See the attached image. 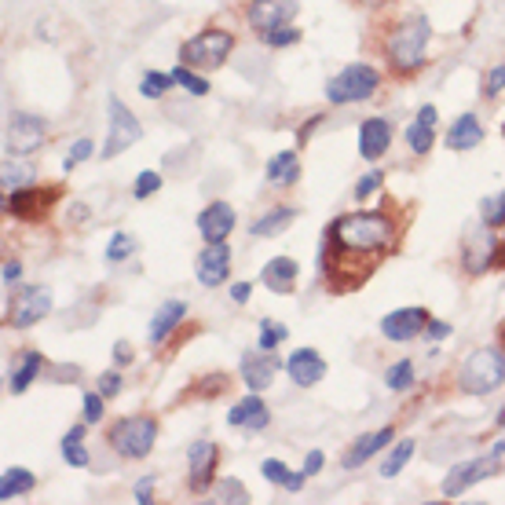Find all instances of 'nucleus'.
<instances>
[{
  "instance_id": "obj_60",
  "label": "nucleus",
  "mask_w": 505,
  "mask_h": 505,
  "mask_svg": "<svg viewBox=\"0 0 505 505\" xmlns=\"http://www.w3.org/2000/svg\"><path fill=\"white\" fill-rule=\"evenodd\" d=\"M498 425H505V407H501V414H498Z\"/></svg>"
},
{
  "instance_id": "obj_2",
  "label": "nucleus",
  "mask_w": 505,
  "mask_h": 505,
  "mask_svg": "<svg viewBox=\"0 0 505 505\" xmlns=\"http://www.w3.org/2000/svg\"><path fill=\"white\" fill-rule=\"evenodd\" d=\"M428 37H432V26H428L425 15H410V19H403V23L392 30L388 45H385V59L392 63V70H399V74H414V70L425 63Z\"/></svg>"
},
{
  "instance_id": "obj_49",
  "label": "nucleus",
  "mask_w": 505,
  "mask_h": 505,
  "mask_svg": "<svg viewBox=\"0 0 505 505\" xmlns=\"http://www.w3.org/2000/svg\"><path fill=\"white\" fill-rule=\"evenodd\" d=\"M136 501H139V505H150V501H154V476H143V479L136 483Z\"/></svg>"
},
{
  "instance_id": "obj_44",
  "label": "nucleus",
  "mask_w": 505,
  "mask_h": 505,
  "mask_svg": "<svg viewBox=\"0 0 505 505\" xmlns=\"http://www.w3.org/2000/svg\"><path fill=\"white\" fill-rule=\"evenodd\" d=\"M261 476L268 479V483H279V487H286L290 483V469H286V461H279V458H268L264 465H261Z\"/></svg>"
},
{
  "instance_id": "obj_16",
  "label": "nucleus",
  "mask_w": 505,
  "mask_h": 505,
  "mask_svg": "<svg viewBox=\"0 0 505 505\" xmlns=\"http://www.w3.org/2000/svg\"><path fill=\"white\" fill-rule=\"evenodd\" d=\"M227 425L245 428V432H264V428L272 425V410H268V403H264L257 392H252V396L238 399V403L227 410Z\"/></svg>"
},
{
  "instance_id": "obj_20",
  "label": "nucleus",
  "mask_w": 505,
  "mask_h": 505,
  "mask_svg": "<svg viewBox=\"0 0 505 505\" xmlns=\"http://www.w3.org/2000/svg\"><path fill=\"white\" fill-rule=\"evenodd\" d=\"M388 143H392V121H385V118H366V121L359 125V154H363L366 161L385 158Z\"/></svg>"
},
{
  "instance_id": "obj_5",
  "label": "nucleus",
  "mask_w": 505,
  "mask_h": 505,
  "mask_svg": "<svg viewBox=\"0 0 505 505\" xmlns=\"http://www.w3.org/2000/svg\"><path fill=\"white\" fill-rule=\"evenodd\" d=\"M231 48H234V37L227 30H201L180 45V63H187L194 70H216L227 63Z\"/></svg>"
},
{
  "instance_id": "obj_32",
  "label": "nucleus",
  "mask_w": 505,
  "mask_h": 505,
  "mask_svg": "<svg viewBox=\"0 0 505 505\" xmlns=\"http://www.w3.org/2000/svg\"><path fill=\"white\" fill-rule=\"evenodd\" d=\"M172 85H176V77H172V74L150 70V74H143V81H139V96H143V99H161Z\"/></svg>"
},
{
  "instance_id": "obj_42",
  "label": "nucleus",
  "mask_w": 505,
  "mask_h": 505,
  "mask_svg": "<svg viewBox=\"0 0 505 505\" xmlns=\"http://www.w3.org/2000/svg\"><path fill=\"white\" fill-rule=\"evenodd\" d=\"M261 37H264L268 48H290V45L301 41V30H297V26H279V30H268V34H261Z\"/></svg>"
},
{
  "instance_id": "obj_22",
  "label": "nucleus",
  "mask_w": 505,
  "mask_h": 505,
  "mask_svg": "<svg viewBox=\"0 0 505 505\" xmlns=\"http://www.w3.org/2000/svg\"><path fill=\"white\" fill-rule=\"evenodd\" d=\"M183 319H187V304H183V301H165V304L154 312V319H150V345H154V348L165 345L169 334H172Z\"/></svg>"
},
{
  "instance_id": "obj_35",
  "label": "nucleus",
  "mask_w": 505,
  "mask_h": 505,
  "mask_svg": "<svg viewBox=\"0 0 505 505\" xmlns=\"http://www.w3.org/2000/svg\"><path fill=\"white\" fill-rule=\"evenodd\" d=\"M385 385H388L392 392H407V388L414 385V363H410V359H399L396 366H388V370H385Z\"/></svg>"
},
{
  "instance_id": "obj_3",
  "label": "nucleus",
  "mask_w": 505,
  "mask_h": 505,
  "mask_svg": "<svg viewBox=\"0 0 505 505\" xmlns=\"http://www.w3.org/2000/svg\"><path fill=\"white\" fill-rule=\"evenodd\" d=\"M501 385H505V352L494 345L476 348L458 370V388L469 396H490Z\"/></svg>"
},
{
  "instance_id": "obj_11",
  "label": "nucleus",
  "mask_w": 505,
  "mask_h": 505,
  "mask_svg": "<svg viewBox=\"0 0 505 505\" xmlns=\"http://www.w3.org/2000/svg\"><path fill=\"white\" fill-rule=\"evenodd\" d=\"M301 5L297 0H249L245 8V19L257 34H268V30H279V26H290L297 19Z\"/></svg>"
},
{
  "instance_id": "obj_13",
  "label": "nucleus",
  "mask_w": 505,
  "mask_h": 505,
  "mask_svg": "<svg viewBox=\"0 0 505 505\" xmlns=\"http://www.w3.org/2000/svg\"><path fill=\"white\" fill-rule=\"evenodd\" d=\"M194 272H198L201 286H209V290L223 286L227 275H231V249H227V242H205L201 257L194 261Z\"/></svg>"
},
{
  "instance_id": "obj_15",
  "label": "nucleus",
  "mask_w": 505,
  "mask_h": 505,
  "mask_svg": "<svg viewBox=\"0 0 505 505\" xmlns=\"http://www.w3.org/2000/svg\"><path fill=\"white\" fill-rule=\"evenodd\" d=\"M275 374H279V356L275 352L257 348V352H245L242 356V381H245V388L264 392L275 381Z\"/></svg>"
},
{
  "instance_id": "obj_24",
  "label": "nucleus",
  "mask_w": 505,
  "mask_h": 505,
  "mask_svg": "<svg viewBox=\"0 0 505 505\" xmlns=\"http://www.w3.org/2000/svg\"><path fill=\"white\" fill-rule=\"evenodd\" d=\"M490 261H498V242H494L490 231H483V234L472 238L469 249H465V272H469V275H479V272L490 268Z\"/></svg>"
},
{
  "instance_id": "obj_43",
  "label": "nucleus",
  "mask_w": 505,
  "mask_h": 505,
  "mask_svg": "<svg viewBox=\"0 0 505 505\" xmlns=\"http://www.w3.org/2000/svg\"><path fill=\"white\" fill-rule=\"evenodd\" d=\"M92 154H96V143H92V139H77V143H74V150H70V154H67V161H63V172H74V169H77L81 161H88Z\"/></svg>"
},
{
  "instance_id": "obj_12",
  "label": "nucleus",
  "mask_w": 505,
  "mask_h": 505,
  "mask_svg": "<svg viewBox=\"0 0 505 505\" xmlns=\"http://www.w3.org/2000/svg\"><path fill=\"white\" fill-rule=\"evenodd\" d=\"M216 461H220V447H216L212 439H194V443L187 447V465H191L187 479H191V490H194V494H201V490L212 487V479H216Z\"/></svg>"
},
{
  "instance_id": "obj_7",
  "label": "nucleus",
  "mask_w": 505,
  "mask_h": 505,
  "mask_svg": "<svg viewBox=\"0 0 505 505\" xmlns=\"http://www.w3.org/2000/svg\"><path fill=\"white\" fill-rule=\"evenodd\" d=\"M139 139H143L139 118H136L118 96H110V132H107V143H103L99 158H118L121 150H129V147L139 143Z\"/></svg>"
},
{
  "instance_id": "obj_37",
  "label": "nucleus",
  "mask_w": 505,
  "mask_h": 505,
  "mask_svg": "<svg viewBox=\"0 0 505 505\" xmlns=\"http://www.w3.org/2000/svg\"><path fill=\"white\" fill-rule=\"evenodd\" d=\"M172 77H176V85H180V88H187L191 96H209V81H205V77H198L187 63H183V67H176V70H172Z\"/></svg>"
},
{
  "instance_id": "obj_21",
  "label": "nucleus",
  "mask_w": 505,
  "mask_h": 505,
  "mask_svg": "<svg viewBox=\"0 0 505 505\" xmlns=\"http://www.w3.org/2000/svg\"><path fill=\"white\" fill-rule=\"evenodd\" d=\"M479 143H483V125H479L476 114H461V118L450 121V129H447V147L450 150H472Z\"/></svg>"
},
{
  "instance_id": "obj_6",
  "label": "nucleus",
  "mask_w": 505,
  "mask_h": 505,
  "mask_svg": "<svg viewBox=\"0 0 505 505\" xmlns=\"http://www.w3.org/2000/svg\"><path fill=\"white\" fill-rule=\"evenodd\" d=\"M377 85H381V74H377L374 67L352 63V67H345L337 77H330L326 99L337 103V107H345V103H363V99H370V96L377 92Z\"/></svg>"
},
{
  "instance_id": "obj_23",
  "label": "nucleus",
  "mask_w": 505,
  "mask_h": 505,
  "mask_svg": "<svg viewBox=\"0 0 505 505\" xmlns=\"http://www.w3.org/2000/svg\"><path fill=\"white\" fill-rule=\"evenodd\" d=\"M297 275H301V268H297V261H294V257H275V261H268V264H264V272H261L264 286H272L275 294H294Z\"/></svg>"
},
{
  "instance_id": "obj_17",
  "label": "nucleus",
  "mask_w": 505,
  "mask_h": 505,
  "mask_svg": "<svg viewBox=\"0 0 505 505\" xmlns=\"http://www.w3.org/2000/svg\"><path fill=\"white\" fill-rule=\"evenodd\" d=\"M425 326H428V312L425 308H399V312L381 319V334L388 341H414Z\"/></svg>"
},
{
  "instance_id": "obj_56",
  "label": "nucleus",
  "mask_w": 505,
  "mask_h": 505,
  "mask_svg": "<svg viewBox=\"0 0 505 505\" xmlns=\"http://www.w3.org/2000/svg\"><path fill=\"white\" fill-rule=\"evenodd\" d=\"M319 121H323V114H315V118H312V121H308V125L297 132V139H301V143H308V139H312V132L319 129Z\"/></svg>"
},
{
  "instance_id": "obj_10",
  "label": "nucleus",
  "mask_w": 505,
  "mask_h": 505,
  "mask_svg": "<svg viewBox=\"0 0 505 505\" xmlns=\"http://www.w3.org/2000/svg\"><path fill=\"white\" fill-rule=\"evenodd\" d=\"M56 198H59V187H19V191H8L5 212L15 220H41L48 216Z\"/></svg>"
},
{
  "instance_id": "obj_36",
  "label": "nucleus",
  "mask_w": 505,
  "mask_h": 505,
  "mask_svg": "<svg viewBox=\"0 0 505 505\" xmlns=\"http://www.w3.org/2000/svg\"><path fill=\"white\" fill-rule=\"evenodd\" d=\"M432 139H436V136H432V125L414 118V125L407 129V143H410V150H414V154H428V150H432Z\"/></svg>"
},
{
  "instance_id": "obj_31",
  "label": "nucleus",
  "mask_w": 505,
  "mask_h": 505,
  "mask_svg": "<svg viewBox=\"0 0 505 505\" xmlns=\"http://www.w3.org/2000/svg\"><path fill=\"white\" fill-rule=\"evenodd\" d=\"M5 191H19V187H26V183H34V165H26V161H15L12 154H8V161H5Z\"/></svg>"
},
{
  "instance_id": "obj_33",
  "label": "nucleus",
  "mask_w": 505,
  "mask_h": 505,
  "mask_svg": "<svg viewBox=\"0 0 505 505\" xmlns=\"http://www.w3.org/2000/svg\"><path fill=\"white\" fill-rule=\"evenodd\" d=\"M410 454H414V439H399V443H396V450L381 461V476H385V479L399 476V472H403V465L410 461Z\"/></svg>"
},
{
  "instance_id": "obj_27",
  "label": "nucleus",
  "mask_w": 505,
  "mask_h": 505,
  "mask_svg": "<svg viewBox=\"0 0 505 505\" xmlns=\"http://www.w3.org/2000/svg\"><path fill=\"white\" fill-rule=\"evenodd\" d=\"M34 487H37V476H34L30 469H23V465H12V469H5V476H0V501L23 498V494H30Z\"/></svg>"
},
{
  "instance_id": "obj_58",
  "label": "nucleus",
  "mask_w": 505,
  "mask_h": 505,
  "mask_svg": "<svg viewBox=\"0 0 505 505\" xmlns=\"http://www.w3.org/2000/svg\"><path fill=\"white\" fill-rule=\"evenodd\" d=\"M490 454H494V458H501V454H505V439H498V443H494V450H490Z\"/></svg>"
},
{
  "instance_id": "obj_29",
  "label": "nucleus",
  "mask_w": 505,
  "mask_h": 505,
  "mask_svg": "<svg viewBox=\"0 0 505 505\" xmlns=\"http://www.w3.org/2000/svg\"><path fill=\"white\" fill-rule=\"evenodd\" d=\"M297 220V209L294 205H279V209H272V212H264L257 223H252V234L257 238H272V234H283L290 223Z\"/></svg>"
},
{
  "instance_id": "obj_59",
  "label": "nucleus",
  "mask_w": 505,
  "mask_h": 505,
  "mask_svg": "<svg viewBox=\"0 0 505 505\" xmlns=\"http://www.w3.org/2000/svg\"><path fill=\"white\" fill-rule=\"evenodd\" d=\"M359 5H370L374 8V5H385V0H359Z\"/></svg>"
},
{
  "instance_id": "obj_48",
  "label": "nucleus",
  "mask_w": 505,
  "mask_h": 505,
  "mask_svg": "<svg viewBox=\"0 0 505 505\" xmlns=\"http://www.w3.org/2000/svg\"><path fill=\"white\" fill-rule=\"evenodd\" d=\"M381 180H385L381 172H366V176L356 183V198H359V201H363V198H370V194L381 187Z\"/></svg>"
},
{
  "instance_id": "obj_26",
  "label": "nucleus",
  "mask_w": 505,
  "mask_h": 505,
  "mask_svg": "<svg viewBox=\"0 0 505 505\" xmlns=\"http://www.w3.org/2000/svg\"><path fill=\"white\" fill-rule=\"evenodd\" d=\"M41 366H45V356L41 352H23V359H19V366L12 370V377H8V388L15 392V396H23L37 377H41Z\"/></svg>"
},
{
  "instance_id": "obj_19",
  "label": "nucleus",
  "mask_w": 505,
  "mask_h": 505,
  "mask_svg": "<svg viewBox=\"0 0 505 505\" xmlns=\"http://www.w3.org/2000/svg\"><path fill=\"white\" fill-rule=\"evenodd\" d=\"M198 231L205 242H227V234L234 231V209L227 201H212L198 212Z\"/></svg>"
},
{
  "instance_id": "obj_25",
  "label": "nucleus",
  "mask_w": 505,
  "mask_h": 505,
  "mask_svg": "<svg viewBox=\"0 0 505 505\" xmlns=\"http://www.w3.org/2000/svg\"><path fill=\"white\" fill-rule=\"evenodd\" d=\"M392 436H396L392 428H377V432H370V436L356 439V443H352V450L345 454V469H359L363 461H370L381 447H388V443H392Z\"/></svg>"
},
{
  "instance_id": "obj_54",
  "label": "nucleus",
  "mask_w": 505,
  "mask_h": 505,
  "mask_svg": "<svg viewBox=\"0 0 505 505\" xmlns=\"http://www.w3.org/2000/svg\"><path fill=\"white\" fill-rule=\"evenodd\" d=\"M19 275H23V264H15V261H8V264H5V272H0V279H5V286L19 283Z\"/></svg>"
},
{
  "instance_id": "obj_38",
  "label": "nucleus",
  "mask_w": 505,
  "mask_h": 505,
  "mask_svg": "<svg viewBox=\"0 0 505 505\" xmlns=\"http://www.w3.org/2000/svg\"><path fill=\"white\" fill-rule=\"evenodd\" d=\"M286 326L283 323H275V319H264L261 323V341H257V348H264V352H275L283 341H286Z\"/></svg>"
},
{
  "instance_id": "obj_55",
  "label": "nucleus",
  "mask_w": 505,
  "mask_h": 505,
  "mask_svg": "<svg viewBox=\"0 0 505 505\" xmlns=\"http://www.w3.org/2000/svg\"><path fill=\"white\" fill-rule=\"evenodd\" d=\"M425 334H428L432 341H443V337L450 334V326H447V323H428V326H425Z\"/></svg>"
},
{
  "instance_id": "obj_39",
  "label": "nucleus",
  "mask_w": 505,
  "mask_h": 505,
  "mask_svg": "<svg viewBox=\"0 0 505 505\" xmlns=\"http://www.w3.org/2000/svg\"><path fill=\"white\" fill-rule=\"evenodd\" d=\"M212 494H216V501H234V505H245L249 501V490L238 479H216Z\"/></svg>"
},
{
  "instance_id": "obj_50",
  "label": "nucleus",
  "mask_w": 505,
  "mask_h": 505,
  "mask_svg": "<svg viewBox=\"0 0 505 505\" xmlns=\"http://www.w3.org/2000/svg\"><path fill=\"white\" fill-rule=\"evenodd\" d=\"M227 388V377L223 374H209V381L201 385V396H220Z\"/></svg>"
},
{
  "instance_id": "obj_14",
  "label": "nucleus",
  "mask_w": 505,
  "mask_h": 505,
  "mask_svg": "<svg viewBox=\"0 0 505 505\" xmlns=\"http://www.w3.org/2000/svg\"><path fill=\"white\" fill-rule=\"evenodd\" d=\"M494 469H498V465H494V454H490V458H476V461H461V465H454V469L447 472V479H443V494H447V498H461L472 483L487 479Z\"/></svg>"
},
{
  "instance_id": "obj_53",
  "label": "nucleus",
  "mask_w": 505,
  "mask_h": 505,
  "mask_svg": "<svg viewBox=\"0 0 505 505\" xmlns=\"http://www.w3.org/2000/svg\"><path fill=\"white\" fill-rule=\"evenodd\" d=\"M323 461H326V458H323V450H312V454L304 458V472H308V476L323 472Z\"/></svg>"
},
{
  "instance_id": "obj_8",
  "label": "nucleus",
  "mask_w": 505,
  "mask_h": 505,
  "mask_svg": "<svg viewBox=\"0 0 505 505\" xmlns=\"http://www.w3.org/2000/svg\"><path fill=\"white\" fill-rule=\"evenodd\" d=\"M48 136V121L37 118V114H12L8 118V129H5V150L23 158V154H34Z\"/></svg>"
},
{
  "instance_id": "obj_1",
  "label": "nucleus",
  "mask_w": 505,
  "mask_h": 505,
  "mask_svg": "<svg viewBox=\"0 0 505 505\" xmlns=\"http://www.w3.org/2000/svg\"><path fill=\"white\" fill-rule=\"evenodd\" d=\"M326 231L337 249L326 261L334 294H348L359 283H366L377 264L370 257H377V252H385L396 242V223L388 212H348V216L334 220Z\"/></svg>"
},
{
  "instance_id": "obj_4",
  "label": "nucleus",
  "mask_w": 505,
  "mask_h": 505,
  "mask_svg": "<svg viewBox=\"0 0 505 505\" xmlns=\"http://www.w3.org/2000/svg\"><path fill=\"white\" fill-rule=\"evenodd\" d=\"M154 439H158V421L150 414H132V417H121L118 425H110L107 432V443L121 454V458H147L154 450Z\"/></svg>"
},
{
  "instance_id": "obj_9",
  "label": "nucleus",
  "mask_w": 505,
  "mask_h": 505,
  "mask_svg": "<svg viewBox=\"0 0 505 505\" xmlns=\"http://www.w3.org/2000/svg\"><path fill=\"white\" fill-rule=\"evenodd\" d=\"M48 312H52V290L48 286H23L8 304V323L15 330H26V326L41 323Z\"/></svg>"
},
{
  "instance_id": "obj_52",
  "label": "nucleus",
  "mask_w": 505,
  "mask_h": 505,
  "mask_svg": "<svg viewBox=\"0 0 505 505\" xmlns=\"http://www.w3.org/2000/svg\"><path fill=\"white\" fill-rule=\"evenodd\" d=\"M114 363H118V366L132 363V345H129V341H118V345H114Z\"/></svg>"
},
{
  "instance_id": "obj_28",
  "label": "nucleus",
  "mask_w": 505,
  "mask_h": 505,
  "mask_svg": "<svg viewBox=\"0 0 505 505\" xmlns=\"http://www.w3.org/2000/svg\"><path fill=\"white\" fill-rule=\"evenodd\" d=\"M301 180V161L294 150H279L272 161H268V183L275 187H294Z\"/></svg>"
},
{
  "instance_id": "obj_45",
  "label": "nucleus",
  "mask_w": 505,
  "mask_h": 505,
  "mask_svg": "<svg viewBox=\"0 0 505 505\" xmlns=\"http://www.w3.org/2000/svg\"><path fill=\"white\" fill-rule=\"evenodd\" d=\"M505 92V63H498L494 70H487V77H483V96L487 99H494V96H501Z\"/></svg>"
},
{
  "instance_id": "obj_47",
  "label": "nucleus",
  "mask_w": 505,
  "mask_h": 505,
  "mask_svg": "<svg viewBox=\"0 0 505 505\" xmlns=\"http://www.w3.org/2000/svg\"><path fill=\"white\" fill-rule=\"evenodd\" d=\"M121 385H125V381H121V374H118V370H107V374H99V392H103L107 399H114V396L121 392Z\"/></svg>"
},
{
  "instance_id": "obj_46",
  "label": "nucleus",
  "mask_w": 505,
  "mask_h": 505,
  "mask_svg": "<svg viewBox=\"0 0 505 505\" xmlns=\"http://www.w3.org/2000/svg\"><path fill=\"white\" fill-rule=\"evenodd\" d=\"M103 399H107L103 392H88V396H85V421H88V425H96V421L103 417Z\"/></svg>"
},
{
  "instance_id": "obj_57",
  "label": "nucleus",
  "mask_w": 505,
  "mask_h": 505,
  "mask_svg": "<svg viewBox=\"0 0 505 505\" xmlns=\"http://www.w3.org/2000/svg\"><path fill=\"white\" fill-rule=\"evenodd\" d=\"M417 121H428V125H436V107H428V103H425V107L417 110Z\"/></svg>"
},
{
  "instance_id": "obj_61",
  "label": "nucleus",
  "mask_w": 505,
  "mask_h": 505,
  "mask_svg": "<svg viewBox=\"0 0 505 505\" xmlns=\"http://www.w3.org/2000/svg\"><path fill=\"white\" fill-rule=\"evenodd\" d=\"M501 136H505V125H501Z\"/></svg>"
},
{
  "instance_id": "obj_41",
  "label": "nucleus",
  "mask_w": 505,
  "mask_h": 505,
  "mask_svg": "<svg viewBox=\"0 0 505 505\" xmlns=\"http://www.w3.org/2000/svg\"><path fill=\"white\" fill-rule=\"evenodd\" d=\"M158 191H161V176H158L154 169H143V172L136 176L132 198H136V201H143V198H150V194H158Z\"/></svg>"
},
{
  "instance_id": "obj_51",
  "label": "nucleus",
  "mask_w": 505,
  "mask_h": 505,
  "mask_svg": "<svg viewBox=\"0 0 505 505\" xmlns=\"http://www.w3.org/2000/svg\"><path fill=\"white\" fill-rule=\"evenodd\" d=\"M249 294H252V283H234V286H231V301H234V304H245Z\"/></svg>"
},
{
  "instance_id": "obj_30",
  "label": "nucleus",
  "mask_w": 505,
  "mask_h": 505,
  "mask_svg": "<svg viewBox=\"0 0 505 505\" xmlns=\"http://www.w3.org/2000/svg\"><path fill=\"white\" fill-rule=\"evenodd\" d=\"M88 425V421H85ZM85 425H74L67 436H63V458L74 465V469H88V450H85Z\"/></svg>"
},
{
  "instance_id": "obj_34",
  "label": "nucleus",
  "mask_w": 505,
  "mask_h": 505,
  "mask_svg": "<svg viewBox=\"0 0 505 505\" xmlns=\"http://www.w3.org/2000/svg\"><path fill=\"white\" fill-rule=\"evenodd\" d=\"M479 220H483V227H505V194H490V198H483L479 201Z\"/></svg>"
},
{
  "instance_id": "obj_18",
  "label": "nucleus",
  "mask_w": 505,
  "mask_h": 505,
  "mask_svg": "<svg viewBox=\"0 0 505 505\" xmlns=\"http://www.w3.org/2000/svg\"><path fill=\"white\" fill-rule=\"evenodd\" d=\"M286 374L294 377V385L312 388V385H319V381L326 377V363H323V356H319L315 348H297V352L286 359Z\"/></svg>"
},
{
  "instance_id": "obj_40",
  "label": "nucleus",
  "mask_w": 505,
  "mask_h": 505,
  "mask_svg": "<svg viewBox=\"0 0 505 505\" xmlns=\"http://www.w3.org/2000/svg\"><path fill=\"white\" fill-rule=\"evenodd\" d=\"M132 249H136V242L129 238V231H114V238H110V245H107V261H110V264H121Z\"/></svg>"
}]
</instances>
